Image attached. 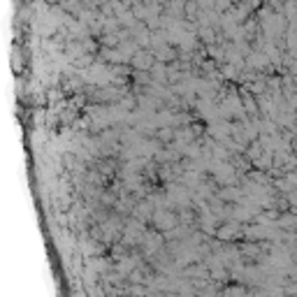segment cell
<instances>
[{"label":"cell","instance_id":"obj_1","mask_svg":"<svg viewBox=\"0 0 297 297\" xmlns=\"http://www.w3.org/2000/svg\"><path fill=\"white\" fill-rule=\"evenodd\" d=\"M153 221L158 223V228L160 230H172L174 225L179 223V219L174 214H165V211H156V216H153Z\"/></svg>","mask_w":297,"mask_h":297},{"label":"cell","instance_id":"obj_2","mask_svg":"<svg viewBox=\"0 0 297 297\" xmlns=\"http://www.w3.org/2000/svg\"><path fill=\"white\" fill-rule=\"evenodd\" d=\"M153 53H146V51H137L135 56H132V65L140 70H149L153 65Z\"/></svg>","mask_w":297,"mask_h":297}]
</instances>
